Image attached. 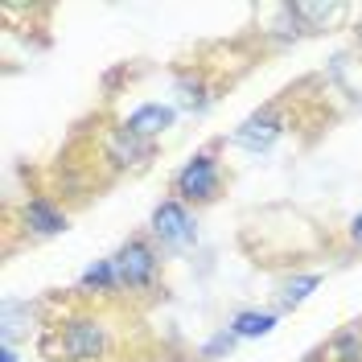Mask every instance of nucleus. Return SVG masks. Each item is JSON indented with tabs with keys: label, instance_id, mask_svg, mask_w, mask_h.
I'll list each match as a JSON object with an SVG mask.
<instances>
[{
	"label": "nucleus",
	"instance_id": "1",
	"mask_svg": "<svg viewBox=\"0 0 362 362\" xmlns=\"http://www.w3.org/2000/svg\"><path fill=\"white\" fill-rule=\"evenodd\" d=\"M218 189H223V173H218V157L214 153H198L194 160H185L181 173L173 177L177 202H214Z\"/></svg>",
	"mask_w": 362,
	"mask_h": 362
},
{
	"label": "nucleus",
	"instance_id": "12",
	"mask_svg": "<svg viewBox=\"0 0 362 362\" xmlns=\"http://www.w3.org/2000/svg\"><path fill=\"white\" fill-rule=\"evenodd\" d=\"M317 284H321V276H317V272H305V276L284 280V288H280V305H284V309H296V305L317 288Z\"/></svg>",
	"mask_w": 362,
	"mask_h": 362
},
{
	"label": "nucleus",
	"instance_id": "10",
	"mask_svg": "<svg viewBox=\"0 0 362 362\" xmlns=\"http://www.w3.org/2000/svg\"><path fill=\"white\" fill-rule=\"evenodd\" d=\"M276 329V313H235L230 334L235 338H268Z\"/></svg>",
	"mask_w": 362,
	"mask_h": 362
},
{
	"label": "nucleus",
	"instance_id": "7",
	"mask_svg": "<svg viewBox=\"0 0 362 362\" xmlns=\"http://www.w3.org/2000/svg\"><path fill=\"white\" fill-rule=\"evenodd\" d=\"M21 214H25V226H29L37 239H49V235H62V230H66V214L54 202H45V198H29Z\"/></svg>",
	"mask_w": 362,
	"mask_h": 362
},
{
	"label": "nucleus",
	"instance_id": "9",
	"mask_svg": "<svg viewBox=\"0 0 362 362\" xmlns=\"http://www.w3.org/2000/svg\"><path fill=\"white\" fill-rule=\"evenodd\" d=\"M90 288H99V293H112V288H119L112 259H95V264L78 276V293H90Z\"/></svg>",
	"mask_w": 362,
	"mask_h": 362
},
{
	"label": "nucleus",
	"instance_id": "4",
	"mask_svg": "<svg viewBox=\"0 0 362 362\" xmlns=\"http://www.w3.org/2000/svg\"><path fill=\"white\" fill-rule=\"evenodd\" d=\"M103 350H107V334H103L99 321L78 317L62 329V358L66 362H95Z\"/></svg>",
	"mask_w": 362,
	"mask_h": 362
},
{
	"label": "nucleus",
	"instance_id": "3",
	"mask_svg": "<svg viewBox=\"0 0 362 362\" xmlns=\"http://www.w3.org/2000/svg\"><path fill=\"white\" fill-rule=\"evenodd\" d=\"M153 235H157L165 247L185 251V247H194V239H198V223H194V214H189L185 202L165 198V202L153 210Z\"/></svg>",
	"mask_w": 362,
	"mask_h": 362
},
{
	"label": "nucleus",
	"instance_id": "5",
	"mask_svg": "<svg viewBox=\"0 0 362 362\" xmlns=\"http://www.w3.org/2000/svg\"><path fill=\"white\" fill-rule=\"evenodd\" d=\"M280 132H284V119L272 112V107H264V112L247 115L239 128H235V144H243V148H251V153H264V148H272L276 140H280Z\"/></svg>",
	"mask_w": 362,
	"mask_h": 362
},
{
	"label": "nucleus",
	"instance_id": "8",
	"mask_svg": "<svg viewBox=\"0 0 362 362\" xmlns=\"http://www.w3.org/2000/svg\"><path fill=\"white\" fill-rule=\"evenodd\" d=\"M148 157H153V140L128 132V128H115L112 132V160H119V165H144Z\"/></svg>",
	"mask_w": 362,
	"mask_h": 362
},
{
	"label": "nucleus",
	"instance_id": "13",
	"mask_svg": "<svg viewBox=\"0 0 362 362\" xmlns=\"http://www.w3.org/2000/svg\"><path fill=\"white\" fill-rule=\"evenodd\" d=\"M177 90H181V107H194V112L206 107V87L198 83V78H194V83H189V78H181Z\"/></svg>",
	"mask_w": 362,
	"mask_h": 362
},
{
	"label": "nucleus",
	"instance_id": "11",
	"mask_svg": "<svg viewBox=\"0 0 362 362\" xmlns=\"http://www.w3.org/2000/svg\"><path fill=\"white\" fill-rule=\"evenodd\" d=\"M329 354H334L338 362H362V325H358V321H354V325H346L338 338H334Z\"/></svg>",
	"mask_w": 362,
	"mask_h": 362
},
{
	"label": "nucleus",
	"instance_id": "16",
	"mask_svg": "<svg viewBox=\"0 0 362 362\" xmlns=\"http://www.w3.org/2000/svg\"><path fill=\"white\" fill-rule=\"evenodd\" d=\"M0 362H17V350L8 341H0Z\"/></svg>",
	"mask_w": 362,
	"mask_h": 362
},
{
	"label": "nucleus",
	"instance_id": "14",
	"mask_svg": "<svg viewBox=\"0 0 362 362\" xmlns=\"http://www.w3.org/2000/svg\"><path fill=\"white\" fill-rule=\"evenodd\" d=\"M235 341H239V338H235L230 329H223V334H214V338L206 341V350H202V354H206V358H218V354H230V350H235Z\"/></svg>",
	"mask_w": 362,
	"mask_h": 362
},
{
	"label": "nucleus",
	"instance_id": "15",
	"mask_svg": "<svg viewBox=\"0 0 362 362\" xmlns=\"http://www.w3.org/2000/svg\"><path fill=\"white\" fill-rule=\"evenodd\" d=\"M350 239H354V243H362V210L350 218Z\"/></svg>",
	"mask_w": 362,
	"mask_h": 362
},
{
	"label": "nucleus",
	"instance_id": "6",
	"mask_svg": "<svg viewBox=\"0 0 362 362\" xmlns=\"http://www.w3.org/2000/svg\"><path fill=\"white\" fill-rule=\"evenodd\" d=\"M173 119H177V112L169 107V103H144V107H136L132 115H128V132H136V136H144V140H153V136H160V132H169L173 128Z\"/></svg>",
	"mask_w": 362,
	"mask_h": 362
},
{
	"label": "nucleus",
	"instance_id": "2",
	"mask_svg": "<svg viewBox=\"0 0 362 362\" xmlns=\"http://www.w3.org/2000/svg\"><path fill=\"white\" fill-rule=\"evenodd\" d=\"M112 264H115L119 288H148L157 280V268H160V259H157V251H153L148 239H128L112 255Z\"/></svg>",
	"mask_w": 362,
	"mask_h": 362
}]
</instances>
